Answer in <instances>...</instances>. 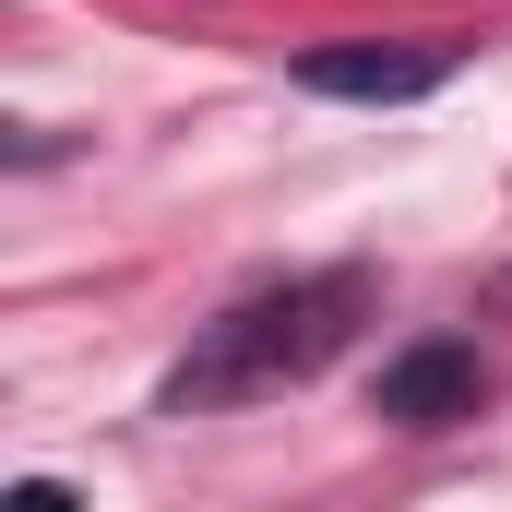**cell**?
Returning <instances> with one entry per match:
<instances>
[{"label": "cell", "mask_w": 512, "mask_h": 512, "mask_svg": "<svg viewBox=\"0 0 512 512\" xmlns=\"http://www.w3.org/2000/svg\"><path fill=\"white\" fill-rule=\"evenodd\" d=\"M298 84H310V96H358V108H405V96L441 84V60H429V48H310Z\"/></svg>", "instance_id": "cell-3"}, {"label": "cell", "mask_w": 512, "mask_h": 512, "mask_svg": "<svg viewBox=\"0 0 512 512\" xmlns=\"http://www.w3.org/2000/svg\"><path fill=\"white\" fill-rule=\"evenodd\" d=\"M477 405H489V358L453 346V334L382 358V417H393V429H453V417H477Z\"/></svg>", "instance_id": "cell-2"}, {"label": "cell", "mask_w": 512, "mask_h": 512, "mask_svg": "<svg viewBox=\"0 0 512 512\" xmlns=\"http://www.w3.org/2000/svg\"><path fill=\"white\" fill-rule=\"evenodd\" d=\"M358 322H370V274H358V262L251 286V298H227V310L191 334V358L167 370V417H215V405H262V393H286V382H322Z\"/></svg>", "instance_id": "cell-1"}]
</instances>
